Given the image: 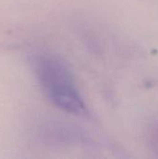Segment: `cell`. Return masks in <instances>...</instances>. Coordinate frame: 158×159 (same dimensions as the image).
<instances>
[{
    "label": "cell",
    "instance_id": "1",
    "mask_svg": "<svg viewBox=\"0 0 158 159\" xmlns=\"http://www.w3.org/2000/svg\"><path fill=\"white\" fill-rule=\"evenodd\" d=\"M35 73L45 97L53 106L71 115H84L87 112L69 69L60 59L39 57L35 61Z\"/></svg>",
    "mask_w": 158,
    "mask_h": 159
}]
</instances>
